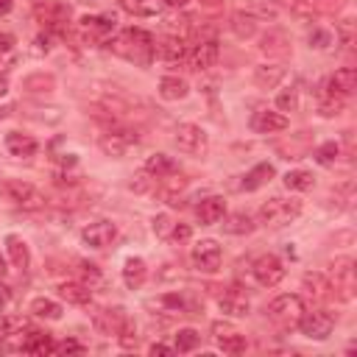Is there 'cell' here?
Returning a JSON list of instances; mask_svg holds the SVG:
<instances>
[{
    "label": "cell",
    "instance_id": "cell-1",
    "mask_svg": "<svg viewBox=\"0 0 357 357\" xmlns=\"http://www.w3.org/2000/svg\"><path fill=\"white\" fill-rule=\"evenodd\" d=\"M109 51H115L117 56H123L134 65H151L156 42H153V34L145 28H126L109 42Z\"/></svg>",
    "mask_w": 357,
    "mask_h": 357
},
{
    "label": "cell",
    "instance_id": "cell-2",
    "mask_svg": "<svg viewBox=\"0 0 357 357\" xmlns=\"http://www.w3.org/2000/svg\"><path fill=\"white\" fill-rule=\"evenodd\" d=\"M299 215H301V201H299V199H282V196L265 201V204L260 207V213H257L260 224L268 226V229H282V226H288L290 221H296Z\"/></svg>",
    "mask_w": 357,
    "mask_h": 357
},
{
    "label": "cell",
    "instance_id": "cell-3",
    "mask_svg": "<svg viewBox=\"0 0 357 357\" xmlns=\"http://www.w3.org/2000/svg\"><path fill=\"white\" fill-rule=\"evenodd\" d=\"M301 315H304V301H301V296H296V293L276 296V299L268 304V318H271L274 324H279L282 329L299 326Z\"/></svg>",
    "mask_w": 357,
    "mask_h": 357
},
{
    "label": "cell",
    "instance_id": "cell-4",
    "mask_svg": "<svg viewBox=\"0 0 357 357\" xmlns=\"http://www.w3.org/2000/svg\"><path fill=\"white\" fill-rule=\"evenodd\" d=\"M0 193L23 210H42L45 207V196L34 185L23 182V178H9V182H3L0 185Z\"/></svg>",
    "mask_w": 357,
    "mask_h": 357
},
{
    "label": "cell",
    "instance_id": "cell-5",
    "mask_svg": "<svg viewBox=\"0 0 357 357\" xmlns=\"http://www.w3.org/2000/svg\"><path fill=\"white\" fill-rule=\"evenodd\" d=\"M176 145L182 153H190V156H207L210 151V137L201 126L196 123H178L176 126Z\"/></svg>",
    "mask_w": 357,
    "mask_h": 357
},
{
    "label": "cell",
    "instance_id": "cell-6",
    "mask_svg": "<svg viewBox=\"0 0 357 357\" xmlns=\"http://www.w3.org/2000/svg\"><path fill=\"white\" fill-rule=\"evenodd\" d=\"M299 326H301V335H307L313 340H326L335 329V315L326 313V310H313V313L304 310Z\"/></svg>",
    "mask_w": 357,
    "mask_h": 357
},
{
    "label": "cell",
    "instance_id": "cell-7",
    "mask_svg": "<svg viewBox=\"0 0 357 357\" xmlns=\"http://www.w3.org/2000/svg\"><path fill=\"white\" fill-rule=\"evenodd\" d=\"M193 265L199 268V271H204V274H215L218 268H221V260H224V251H221V246H218V240H201V243H196L193 246Z\"/></svg>",
    "mask_w": 357,
    "mask_h": 357
},
{
    "label": "cell",
    "instance_id": "cell-8",
    "mask_svg": "<svg viewBox=\"0 0 357 357\" xmlns=\"http://www.w3.org/2000/svg\"><path fill=\"white\" fill-rule=\"evenodd\" d=\"M254 279L263 285V288H276L282 279H285V263L276 257V254H263L257 263H254Z\"/></svg>",
    "mask_w": 357,
    "mask_h": 357
},
{
    "label": "cell",
    "instance_id": "cell-9",
    "mask_svg": "<svg viewBox=\"0 0 357 357\" xmlns=\"http://www.w3.org/2000/svg\"><path fill=\"white\" fill-rule=\"evenodd\" d=\"M134 142H137V131H128V128H112V131L101 134V140H98L101 151L112 159H120Z\"/></svg>",
    "mask_w": 357,
    "mask_h": 357
},
{
    "label": "cell",
    "instance_id": "cell-10",
    "mask_svg": "<svg viewBox=\"0 0 357 357\" xmlns=\"http://www.w3.org/2000/svg\"><path fill=\"white\" fill-rule=\"evenodd\" d=\"M218 53H221L218 40L210 34V37H201V40H199V45L190 51L188 62H190V67H193L196 73H201V70H210V67L218 62Z\"/></svg>",
    "mask_w": 357,
    "mask_h": 357
},
{
    "label": "cell",
    "instance_id": "cell-11",
    "mask_svg": "<svg viewBox=\"0 0 357 357\" xmlns=\"http://www.w3.org/2000/svg\"><path fill=\"white\" fill-rule=\"evenodd\" d=\"M329 290H340V299H351L354 290V260L351 257H340L332 263V285Z\"/></svg>",
    "mask_w": 357,
    "mask_h": 357
},
{
    "label": "cell",
    "instance_id": "cell-12",
    "mask_svg": "<svg viewBox=\"0 0 357 357\" xmlns=\"http://www.w3.org/2000/svg\"><path fill=\"white\" fill-rule=\"evenodd\" d=\"M81 240L90 249H106V246H112L117 240V226L112 221H95L81 232Z\"/></svg>",
    "mask_w": 357,
    "mask_h": 357
},
{
    "label": "cell",
    "instance_id": "cell-13",
    "mask_svg": "<svg viewBox=\"0 0 357 357\" xmlns=\"http://www.w3.org/2000/svg\"><path fill=\"white\" fill-rule=\"evenodd\" d=\"M213 332H215V340H218V349L226 351V354H243L246 351V335L238 332L232 324H213Z\"/></svg>",
    "mask_w": 357,
    "mask_h": 357
},
{
    "label": "cell",
    "instance_id": "cell-14",
    "mask_svg": "<svg viewBox=\"0 0 357 357\" xmlns=\"http://www.w3.org/2000/svg\"><path fill=\"white\" fill-rule=\"evenodd\" d=\"M288 126H290V120L282 112L260 109L251 115V131H257V134H276V131H285Z\"/></svg>",
    "mask_w": 357,
    "mask_h": 357
},
{
    "label": "cell",
    "instance_id": "cell-15",
    "mask_svg": "<svg viewBox=\"0 0 357 357\" xmlns=\"http://www.w3.org/2000/svg\"><path fill=\"white\" fill-rule=\"evenodd\" d=\"M357 90V70L354 67H340L335 70V76L326 81V95H335V98H349L351 92Z\"/></svg>",
    "mask_w": 357,
    "mask_h": 357
},
{
    "label": "cell",
    "instance_id": "cell-16",
    "mask_svg": "<svg viewBox=\"0 0 357 357\" xmlns=\"http://www.w3.org/2000/svg\"><path fill=\"white\" fill-rule=\"evenodd\" d=\"M218 304H221V310L226 313V315H235V318H243V315H249V296H246V290L240 288V285H232V288H226L224 290V296L218 299Z\"/></svg>",
    "mask_w": 357,
    "mask_h": 357
},
{
    "label": "cell",
    "instance_id": "cell-17",
    "mask_svg": "<svg viewBox=\"0 0 357 357\" xmlns=\"http://www.w3.org/2000/svg\"><path fill=\"white\" fill-rule=\"evenodd\" d=\"M196 215H199V221H201L204 226L221 224L224 215H226V201H224V196H210V199H204V201L199 204Z\"/></svg>",
    "mask_w": 357,
    "mask_h": 357
},
{
    "label": "cell",
    "instance_id": "cell-18",
    "mask_svg": "<svg viewBox=\"0 0 357 357\" xmlns=\"http://www.w3.org/2000/svg\"><path fill=\"white\" fill-rule=\"evenodd\" d=\"M276 176V170H274V165L271 162H260V165H254L246 176H243V182H240V188L246 190V193H254V190H260V188H265L271 178Z\"/></svg>",
    "mask_w": 357,
    "mask_h": 357
},
{
    "label": "cell",
    "instance_id": "cell-19",
    "mask_svg": "<svg viewBox=\"0 0 357 357\" xmlns=\"http://www.w3.org/2000/svg\"><path fill=\"white\" fill-rule=\"evenodd\" d=\"M92 321H95V329H98L101 335H117L120 326L128 321V315H126L120 307H115V310H98Z\"/></svg>",
    "mask_w": 357,
    "mask_h": 357
},
{
    "label": "cell",
    "instance_id": "cell-20",
    "mask_svg": "<svg viewBox=\"0 0 357 357\" xmlns=\"http://www.w3.org/2000/svg\"><path fill=\"white\" fill-rule=\"evenodd\" d=\"M159 56L170 65H178V62H188L190 56V45L185 37H167L162 45H159Z\"/></svg>",
    "mask_w": 357,
    "mask_h": 357
},
{
    "label": "cell",
    "instance_id": "cell-21",
    "mask_svg": "<svg viewBox=\"0 0 357 357\" xmlns=\"http://www.w3.org/2000/svg\"><path fill=\"white\" fill-rule=\"evenodd\" d=\"M115 15H92V17H81V31L95 37V40H103L115 31Z\"/></svg>",
    "mask_w": 357,
    "mask_h": 357
},
{
    "label": "cell",
    "instance_id": "cell-22",
    "mask_svg": "<svg viewBox=\"0 0 357 357\" xmlns=\"http://www.w3.org/2000/svg\"><path fill=\"white\" fill-rule=\"evenodd\" d=\"M6 251H9V260L15 263V268L28 271V265H31V251H28V243H26L20 235H6Z\"/></svg>",
    "mask_w": 357,
    "mask_h": 357
},
{
    "label": "cell",
    "instance_id": "cell-23",
    "mask_svg": "<svg viewBox=\"0 0 357 357\" xmlns=\"http://www.w3.org/2000/svg\"><path fill=\"white\" fill-rule=\"evenodd\" d=\"M120 6L134 17H156L167 9L165 0H120Z\"/></svg>",
    "mask_w": 357,
    "mask_h": 357
},
{
    "label": "cell",
    "instance_id": "cell-24",
    "mask_svg": "<svg viewBox=\"0 0 357 357\" xmlns=\"http://www.w3.org/2000/svg\"><path fill=\"white\" fill-rule=\"evenodd\" d=\"M6 148H9V153H12V156L26 159V156H34L40 145H37V140H34V137H28V134L9 131V134H6Z\"/></svg>",
    "mask_w": 357,
    "mask_h": 357
},
{
    "label": "cell",
    "instance_id": "cell-25",
    "mask_svg": "<svg viewBox=\"0 0 357 357\" xmlns=\"http://www.w3.org/2000/svg\"><path fill=\"white\" fill-rule=\"evenodd\" d=\"M145 279H148V265H145V260H142V257H128L126 265H123V282H126V288L137 290V288H142Z\"/></svg>",
    "mask_w": 357,
    "mask_h": 357
},
{
    "label": "cell",
    "instance_id": "cell-26",
    "mask_svg": "<svg viewBox=\"0 0 357 357\" xmlns=\"http://www.w3.org/2000/svg\"><path fill=\"white\" fill-rule=\"evenodd\" d=\"M59 296L67 301V304H76V307H84L92 301V290L84 285V282H62L59 285Z\"/></svg>",
    "mask_w": 357,
    "mask_h": 357
},
{
    "label": "cell",
    "instance_id": "cell-27",
    "mask_svg": "<svg viewBox=\"0 0 357 357\" xmlns=\"http://www.w3.org/2000/svg\"><path fill=\"white\" fill-rule=\"evenodd\" d=\"M20 351H26V354H51V351H53V340H51L48 332L28 329V335H26L23 343H20Z\"/></svg>",
    "mask_w": 357,
    "mask_h": 357
},
{
    "label": "cell",
    "instance_id": "cell-28",
    "mask_svg": "<svg viewBox=\"0 0 357 357\" xmlns=\"http://www.w3.org/2000/svg\"><path fill=\"white\" fill-rule=\"evenodd\" d=\"M188 92H190L188 81L178 78V76H165L159 81V98L162 101H182V98H188Z\"/></svg>",
    "mask_w": 357,
    "mask_h": 357
},
{
    "label": "cell",
    "instance_id": "cell-29",
    "mask_svg": "<svg viewBox=\"0 0 357 357\" xmlns=\"http://www.w3.org/2000/svg\"><path fill=\"white\" fill-rule=\"evenodd\" d=\"M145 170L153 176V178H170L178 167H176V159L167 156V153H151L145 159Z\"/></svg>",
    "mask_w": 357,
    "mask_h": 357
},
{
    "label": "cell",
    "instance_id": "cell-30",
    "mask_svg": "<svg viewBox=\"0 0 357 357\" xmlns=\"http://www.w3.org/2000/svg\"><path fill=\"white\" fill-rule=\"evenodd\" d=\"M282 78H285V67L282 65H260V67H254V84L263 87V90L279 87Z\"/></svg>",
    "mask_w": 357,
    "mask_h": 357
},
{
    "label": "cell",
    "instance_id": "cell-31",
    "mask_svg": "<svg viewBox=\"0 0 357 357\" xmlns=\"http://www.w3.org/2000/svg\"><path fill=\"white\" fill-rule=\"evenodd\" d=\"M315 185V176L310 170H288L285 173V188L293 193H307Z\"/></svg>",
    "mask_w": 357,
    "mask_h": 357
},
{
    "label": "cell",
    "instance_id": "cell-32",
    "mask_svg": "<svg viewBox=\"0 0 357 357\" xmlns=\"http://www.w3.org/2000/svg\"><path fill=\"white\" fill-rule=\"evenodd\" d=\"M31 315L45 318V321H59V318H62V304H59V301H53V299L40 296V299H34V301H31Z\"/></svg>",
    "mask_w": 357,
    "mask_h": 357
},
{
    "label": "cell",
    "instance_id": "cell-33",
    "mask_svg": "<svg viewBox=\"0 0 357 357\" xmlns=\"http://www.w3.org/2000/svg\"><path fill=\"white\" fill-rule=\"evenodd\" d=\"M257 23H260V20H254L246 9L232 15V31H235V37H240V40L254 37V34H257Z\"/></svg>",
    "mask_w": 357,
    "mask_h": 357
},
{
    "label": "cell",
    "instance_id": "cell-34",
    "mask_svg": "<svg viewBox=\"0 0 357 357\" xmlns=\"http://www.w3.org/2000/svg\"><path fill=\"white\" fill-rule=\"evenodd\" d=\"M224 232L226 235H251L254 232V218L249 213H235L224 221Z\"/></svg>",
    "mask_w": 357,
    "mask_h": 357
},
{
    "label": "cell",
    "instance_id": "cell-35",
    "mask_svg": "<svg viewBox=\"0 0 357 357\" xmlns=\"http://www.w3.org/2000/svg\"><path fill=\"white\" fill-rule=\"evenodd\" d=\"M23 329H28V318H23V315H0V340H6L12 335H20Z\"/></svg>",
    "mask_w": 357,
    "mask_h": 357
},
{
    "label": "cell",
    "instance_id": "cell-36",
    "mask_svg": "<svg viewBox=\"0 0 357 357\" xmlns=\"http://www.w3.org/2000/svg\"><path fill=\"white\" fill-rule=\"evenodd\" d=\"M246 12H249L254 20H274V17H279V6L271 3V0H251Z\"/></svg>",
    "mask_w": 357,
    "mask_h": 357
},
{
    "label": "cell",
    "instance_id": "cell-37",
    "mask_svg": "<svg viewBox=\"0 0 357 357\" xmlns=\"http://www.w3.org/2000/svg\"><path fill=\"white\" fill-rule=\"evenodd\" d=\"M199 343H201V335L188 326V329H178V332H176V346H173V349L182 351V354H188V351H193Z\"/></svg>",
    "mask_w": 357,
    "mask_h": 357
},
{
    "label": "cell",
    "instance_id": "cell-38",
    "mask_svg": "<svg viewBox=\"0 0 357 357\" xmlns=\"http://www.w3.org/2000/svg\"><path fill=\"white\" fill-rule=\"evenodd\" d=\"M338 153H340V145L335 140H329V142H324V145L315 148V162L324 165V167H329V165H335Z\"/></svg>",
    "mask_w": 357,
    "mask_h": 357
},
{
    "label": "cell",
    "instance_id": "cell-39",
    "mask_svg": "<svg viewBox=\"0 0 357 357\" xmlns=\"http://www.w3.org/2000/svg\"><path fill=\"white\" fill-rule=\"evenodd\" d=\"M338 42V37L332 31H324V28H313L310 31V48H318V51H326Z\"/></svg>",
    "mask_w": 357,
    "mask_h": 357
},
{
    "label": "cell",
    "instance_id": "cell-40",
    "mask_svg": "<svg viewBox=\"0 0 357 357\" xmlns=\"http://www.w3.org/2000/svg\"><path fill=\"white\" fill-rule=\"evenodd\" d=\"M304 288H310V296L324 299L326 290H329V282L324 279V274H307V276H304Z\"/></svg>",
    "mask_w": 357,
    "mask_h": 357
},
{
    "label": "cell",
    "instance_id": "cell-41",
    "mask_svg": "<svg viewBox=\"0 0 357 357\" xmlns=\"http://www.w3.org/2000/svg\"><path fill=\"white\" fill-rule=\"evenodd\" d=\"M276 106H279V112H296V109H299V90H296V87L282 90V92L276 95Z\"/></svg>",
    "mask_w": 357,
    "mask_h": 357
},
{
    "label": "cell",
    "instance_id": "cell-42",
    "mask_svg": "<svg viewBox=\"0 0 357 357\" xmlns=\"http://www.w3.org/2000/svg\"><path fill=\"white\" fill-rule=\"evenodd\" d=\"M78 271H81V282H84L90 290H92L95 285H101V282H103L101 268H98V265H92V263H81V265H78Z\"/></svg>",
    "mask_w": 357,
    "mask_h": 357
},
{
    "label": "cell",
    "instance_id": "cell-43",
    "mask_svg": "<svg viewBox=\"0 0 357 357\" xmlns=\"http://www.w3.org/2000/svg\"><path fill=\"white\" fill-rule=\"evenodd\" d=\"M318 112H321L324 117H335V115H340V112H343V98H335V95H324V101H321Z\"/></svg>",
    "mask_w": 357,
    "mask_h": 357
},
{
    "label": "cell",
    "instance_id": "cell-44",
    "mask_svg": "<svg viewBox=\"0 0 357 357\" xmlns=\"http://www.w3.org/2000/svg\"><path fill=\"white\" fill-rule=\"evenodd\" d=\"M117 340H120V346L123 349H134L137 346V329H134V324H131V318L120 326V332H117Z\"/></svg>",
    "mask_w": 357,
    "mask_h": 357
},
{
    "label": "cell",
    "instance_id": "cell-45",
    "mask_svg": "<svg viewBox=\"0 0 357 357\" xmlns=\"http://www.w3.org/2000/svg\"><path fill=\"white\" fill-rule=\"evenodd\" d=\"M53 351H59V354H84L87 349H84V343L67 338V340H62V343H53Z\"/></svg>",
    "mask_w": 357,
    "mask_h": 357
},
{
    "label": "cell",
    "instance_id": "cell-46",
    "mask_svg": "<svg viewBox=\"0 0 357 357\" xmlns=\"http://www.w3.org/2000/svg\"><path fill=\"white\" fill-rule=\"evenodd\" d=\"M170 229H173L170 215H165V213H162V215H156V218H153V232H156V238H165V240H167V238H170Z\"/></svg>",
    "mask_w": 357,
    "mask_h": 357
},
{
    "label": "cell",
    "instance_id": "cell-47",
    "mask_svg": "<svg viewBox=\"0 0 357 357\" xmlns=\"http://www.w3.org/2000/svg\"><path fill=\"white\" fill-rule=\"evenodd\" d=\"M190 238H193V229H190L188 224H173V229H170V240L185 243V240H190Z\"/></svg>",
    "mask_w": 357,
    "mask_h": 357
},
{
    "label": "cell",
    "instance_id": "cell-48",
    "mask_svg": "<svg viewBox=\"0 0 357 357\" xmlns=\"http://www.w3.org/2000/svg\"><path fill=\"white\" fill-rule=\"evenodd\" d=\"M9 301H12V290H9V285H3V279H0V313L6 310Z\"/></svg>",
    "mask_w": 357,
    "mask_h": 357
},
{
    "label": "cell",
    "instance_id": "cell-49",
    "mask_svg": "<svg viewBox=\"0 0 357 357\" xmlns=\"http://www.w3.org/2000/svg\"><path fill=\"white\" fill-rule=\"evenodd\" d=\"M15 48V37L12 34H0V53H9Z\"/></svg>",
    "mask_w": 357,
    "mask_h": 357
},
{
    "label": "cell",
    "instance_id": "cell-50",
    "mask_svg": "<svg viewBox=\"0 0 357 357\" xmlns=\"http://www.w3.org/2000/svg\"><path fill=\"white\" fill-rule=\"evenodd\" d=\"M173 351H176V349H173V346H165V343H153V346H151V354H153V357H156V354H173Z\"/></svg>",
    "mask_w": 357,
    "mask_h": 357
},
{
    "label": "cell",
    "instance_id": "cell-51",
    "mask_svg": "<svg viewBox=\"0 0 357 357\" xmlns=\"http://www.w3.org/2000/svg\"><path fill=\"white\" fill-rule=\"evenodd\" d=\"M6 92H9V76H6V70H0V98Z\"/></svg>",
    "mask_w": 357,
    "mask_h": 357
},
{
    "label": "cell",
    "instance_id": "cell-52",
    "mask_svg": "<svg viewBox=\"0 0 357 357\" xmlns=\"http://www.w3.org/2000/svg\"><path fill=\"white\" fill-rule=\"evenodd\" d=\"M15 9V0H0V17H6Z\"/></svg>",
    "mask_w": 357,
    "mask_h": 357
},
{
    "label": "cell",
    "instance_id": "cell-53",
    "mask_svg": "<svg viewBox=\"0 0 357 357\" xmlns=\"http://www.w3.org/2000/svg\"><path fill=\"white\" fill-rule=\"evenodd\" d=\"M165 3H167V9H182L188 0H165Z\"/></svg>",
    "mask_w": 357,
    "mask_h": 357
},
{
    "label": "cell",
    "instance_id": "cell-54",
    "mask_svg": "<svg viewBox=\"0 0 357 357\" xmlns=\"http://www.w3.org/2000/svg\"><path fill=\"white\" fill-rule=\"evenodd\" d=\"M6 274H9V268H6V257H3V254H0V279H3Z\"/></svg>",
    "mask_w": 357,
    "mask_h": 357
}]
</instances>
